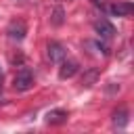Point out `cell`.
<instances>
[{"label":"cell","mask_w":134,"mask_h":134,"mask_svg":"<svg viewBox=\"0 0 134 134\" xmlns=\"http://www.w3.org/2000/svg\"><path fill=\"white\" fill-rule=\"evenodd\" d=\"M98 75H100V71L96 69V67H90V69H86L84 71V75H82V86H92L96 80H98Z\"/></svg>","instance_id":"obj_8"},{"label":"cell","mask_w":134,"mask_h":134,"mask_svg":"<svg viewBox=\"0 0 134 134\" xmlns=\"http://www.w3.org/2000/svg\"><path fill=\"white\" fill-rule=\"evenodd\" d=\"M6 34H8V38L10 40H23L25 38V34H27V25H25V21H21V19H15V21H10L8 23V27H6Z\"/></svg>","instance_id":"obj_3"},{"label":"cell","mask_w":134,"mask_h":134,"mask_svg":"<svg viewBox=\"0 0 134 134\" xmlns=\"http://www.w3.org/2000/svg\"><path fill=\"white\" fill-rule=\"evenodd\" d=\"M67 121V111L65 109H52L46 113V124H52V126H61Z\"/></svg>","instance_id":"obj_7"},{"label":"cell","mask_w":134,"mask_h":134,"mask_svg":"<svg viewBox=\"0 0 134 134\" xmlns=\"http://www.w3.org/2000/svg\"><path fill=\"white\" fill-rule=\"evenodd\" d=\"M0 86H2V75H0Z\"/></svg>","instance_id":"obj_12"},{"label":"cell","mask_w":134,"mask_h":134,"mask_svg":"<svg viewBox=\"0 0 134 134\" xmlns=\"http://www.w3.org/2000/svg\"><path fill=\"white\" fill-rule=\"evenodd\" d=\"M0 103H2V96H0Z\"/></svg>","instance_id":"obj_13"},{"label":"cell","mask_w":134,"mask_h":134,"mask_svg":"<svg viewBox=\"0 0 134 134\" xmlns=\"http://www.w3.org/2000/svg\"><path fill=\"white\" fill-rule=\"evenodd\" d=\"M50 21H52V25H61V23H63V8H61V6H57V8L52 10Z\"/></svg>","instance_id":"obj_10"},{"label":"cell","mask_w":134,"mask_h":134,"mask_svg":"<svg viewBox=\"0 0 134 134\" xmlns=\"http://www.w3.org/2000/svg\"><path fill=\"white\" fill-rule=\"evenodd\" d=\"M134 10V6L130 2H121V0H111L107 6V13L113 17H130Z\"/></svg>","instance_id":"obj_2"},{"label":"cell","mask_w":134,"mask_h":134,"mask_svg":"<svg viewBox=\"0 0 134 134\" xmlns=\"http://www.w3.org/2000/svg\"><path fill=\"white\" fill-rule=\"evenodd\" d=\"M94 29H96V34H98L103 40H111V38L115 36V27H113L107 19H98V21L94 23Z\"/></svg>","instance_id":"obj_6"},{"label":"cell","mask_w":134,"mask_h":134,"mask_svg":"<svg viewBox=\"0 0 134 134\" xmlns=\"http://www.w3.org/2000/svg\"><path fill=\"white\" fill-rule=\"evenodd\" d=\"M126 124H128V111L126 109L115 111L113 113V126L115 128H126Z\"/></svg>","instance_id":"obj_9"},{"label":"cell","mask_w":134,"mask_h":134,"mask_svg":"<svg viewBox=\"0 0 134 134\" xmlns=\"http://www.w3.org/2000/svg\"><path fill=\"white\" fill-rule=\"evenodd\" d=\"M13 86H15V90H19V92L29 90V88L34 86V73H31V69L21 67V69L15 73V77H13Z\"/></svg>","instance_id":"obj_1"},{"label":"cell","mask_w":134,"mask_h":134,"mask_svg":"<svg viewBox=\"0 0 134 134\" xmlns=\"http://www.w3.org/2000/svg\"><path fill=\"white\" fill-rule=\"evenodd\" d=\"M59 65H61V67H59V77H61V80H69V77H73V75L77 73V69H80L77 61L67 59V57H65Z\"/></svg>","instance_id":"obj_4"},{"label":"cell","mask_w":134,"mask_h":134,"mask_svg":"<svg viewBox=\"0 0 134 134\" xmlns=\"http://www.w3.org/2000/svg\"><path fill=\"white\" fill-rule=\"evenodd\" d=\"M92 2H94L96 6H100V10H105V13H107V6H109V2H111V0H92Z\"/></svg>","instance_id":"obj_11"},{"label":"cell","mask_w":134,"mask_h":134,"mask_svg":"<svg viewBox=\"0 0 134 134\" xmlns=\"http://www.w3.org/2000/svg\"><path fill=\"white\" fill-rule=\"evenodd\" d=\"M46 50H48V59H50L52 63H61V61L67 57L65 46H63V44H59V42H48Z\"/></svg>","instance_id":"obj_5"}]
</instances>
